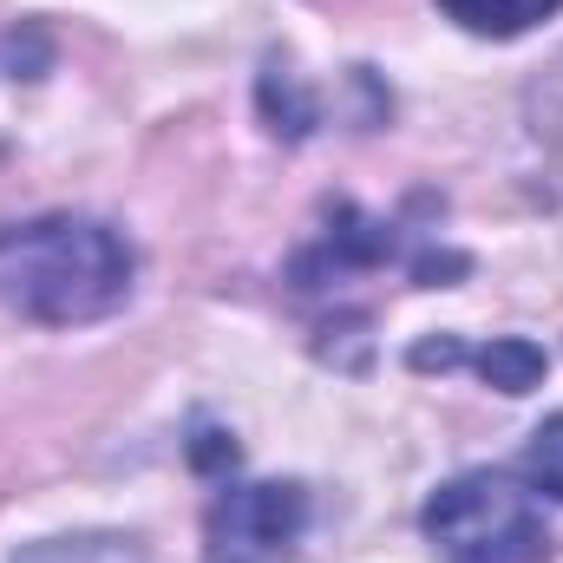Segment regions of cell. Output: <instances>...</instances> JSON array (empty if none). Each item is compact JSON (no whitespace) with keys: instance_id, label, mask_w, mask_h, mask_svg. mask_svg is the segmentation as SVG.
Masks as SVG:
<instances>
[{"instance_id":"obj_3","label":"cell","mask_w":563,"mask_h":563,"mask_svg":"<svg viewBox=\"0 0 563 563\" xmlns=\"http://www.w3.org/2000/svg\"><path fill=\"white\" fill-rule=\"evenodd\" d=\"M308 525L301 485H230L203 518V563H282Z\"/></svg>"},{"instance_id":"obj_4","label":"cell","mask_w":563,"mask_h":563,"mask_svg":"<svg viewBox=\"0 0 563 563\" xmlns=\"http://www.w3.org/2000/svg\"><path fill=\"white\" fill-rule=\"evenodd\" d=\"M394 256H400L394 223H380V217H367L354 203H334L328 210V236L308 256H295V288H321V282L361 276V269H380Z\"/></svg>"},{"instance_id":"obj_6","label":"cell","mask_w":563,"mask_h":563,"mask_svg":"<svg viewBox=\"0 0 563 563\" xmlns=\"http://www.w3.org/2000/svg\"><path fill=\"white\" fill-rule=\"evenodd\" d=\"M563 0H439V13L478 40H518L531 26H544Z\"/></svg>"},{"instance_id":"obj_2","label":"cell","mask_w":563,"mask_h":563,"mask_svg":"<svg viewBox=\"0 0 563 563\" xmlns=\"http://www.w3.org/2000/svg\"><path fill=\"white\" fill-rule=\"evenodd\" d=\"M439 563H538L551 551L538 492L518 472H459L420 511Z\"/></svg>"},{"instance_id":"obj_9","label":"cell","mask_w":563,"mask_h":563,"mask_svg":"<svg viewBox=\"0 0 563 563\" xmlns=\"http://www.w3.org/2000/svg\"><path fill=\"white\" fill-rule=\"evenodd\" d=\"M518 478L538 492V498H563V413L531 432V445H525V459H518Z\"/></svg>"},{"instance_id":"obj_8","label":"cell","mask_w":563,"mask_h":563,"mask_svg":"<svg viewBox=\"0 0 563 563\" xmlns=\"http://www.w3.org/2000/svg\"><path fill=\"white\" fill-rule=\"evenodd\" d=\"M13 563H151L139 538H119V531H79V538H46V544H26Z\"/></svg>"},{"instance_id":"obj_1","label":"cell","mask_w":563,"mask_h":563,"mask_svg":"<svg viewBox=\"0 0 563 563\" xmlns=\"http://www.w3.org/2000/svg\"><path fill=\"white\" fill-rule=\"evenodd\" d=\"M139 256L99 217H26L0 223V301L40 328H86L132 301Z\"/></svg>"},{"instance_id":"obj_7","label":"cell","mask_w":563,"mask_h":563,"mask_svg":"<svg viewBox=\"0 0 563 563\" xmlns=\"http://www.w3.org/2000/svg\"><path fill=\"white\" fill-rule=\"evenodd\" d=\"M256 99H263V119H269V132H276V139H308V132H314V119H321V112H314V99L301 92V79H295L282 59L263 66Z\"/></svg>"},{"instance_id":"obj_5","label":"cell","mask_w":563,"mask_h":563,"mask_svg":"<svg viewBox=\"0 0 563 563\" xmlns=\"http://www.w3.org/2000/svg\"><path fill=\"white\" fill-rule=\"evenodd\" d=\"M459 367H472L485 387H498V394H531L538 380H544V347L538 341H525V334H505V341H485V347H465V361Z\"/></svg>"},{"instance_id":"obj_10","label":"cell","mask_w":563,"mask_h":563,"mask_svg":"<svg viewBox=\"0 0 563 563\" xmlns=\"http://www.w3.org/2000/svg\"><path fill=\"white\" fill-rule=\"evenodd\" d=\"M190 459H197V465H236V445H230L223 432H203V439L190 445Z\"/></svg>"}]
</instances>
